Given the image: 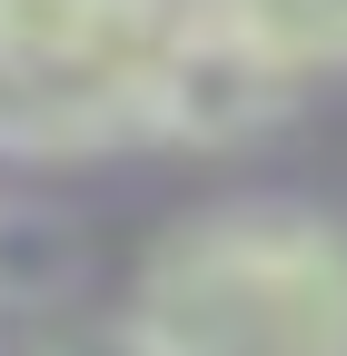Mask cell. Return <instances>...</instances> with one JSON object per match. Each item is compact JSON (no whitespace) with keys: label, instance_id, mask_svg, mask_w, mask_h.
<instances>
[{"label":"cell","instance_id":"cell-1","mask_svg":"<svg viewBox=\"0 0 347 356\" xmlns=\"http://www.w3.org/2000/svg\"><path fill=\"white\" fill-rule=\"evenodd\" d=\"M139 356H347V238L258 208L169 238L139 287Z\"/></svg>","mask_w":347,"mask_h":356},{"label":"cell","instance_id":"cell-2","mask_svg":"<svg viewBox=\"0 0 347 356\" xmlns=\"http://www.w3.org/2000/svg\"><path fill=\"white\" fill-rule=\"evenodd\" d=\"M189 0H0V149L159 129Z\"/></svg>","mask_w":347,"mask_h":356},{"label":"cell","instance_id":"cell-3","mask_svg":"<svg viewBox=\"0 0 347 356\" xmlns=\"http://www.w3.org/2000/svg\"><path fill=\"white\" fill-rule=\"evenodd\" d=\"M229 40H248L278 79L298 70H337L347 60V0H199Z\"/></svg>","mask_w":347,"mask_h":356}]
</instances>
